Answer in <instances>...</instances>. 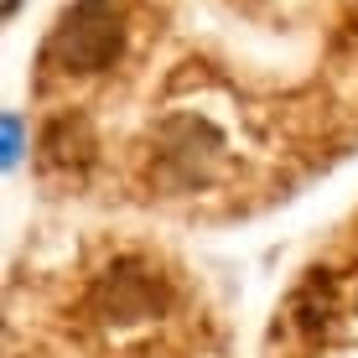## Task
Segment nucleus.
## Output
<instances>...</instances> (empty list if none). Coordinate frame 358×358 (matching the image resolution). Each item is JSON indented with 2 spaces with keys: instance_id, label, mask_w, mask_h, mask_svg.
Returning a JSON list of instances; mask_svg holds the SVG:
<instances>
[{
  "instance_id": "1",
  "label": "nucleus",
  "mask_w": 358,
  "mask_h": 358,
  "mask_svg": "<svg viewBox=\"0 0 358 358\" xmlns=\"http://www.w3.org/2000/svg\"><path fill=\"white\" fill-rule=\"evenodd\" d=\"M125 47V16L115 0H73L42 42V68L57 73H99Z\"/></svg>"
},
{
  "instance_id": "2",
  "label": "nucleus",
  "mask_w": 358,
  "mask_h": 358,
  "mask_svg": "<svg viewBox=\"0 0 358 358\" xmlns=\"http://www.w3.org/2000/svg\"><path fill=\"white\" fill-rule=\"evenodd\" d=\"M218 156H224V141L213 135L208 120H171L156 135V171L171 187H203V182H213Z\"/></svg>"
},
{
  "instance_id": "3",
  "label": "nucleus",
  "mask_w": 358,
  "mask_h": 358,
  "mask_svg": "<svg viewBox=\"0 0 358 358\" xmlns=\"http://www.w3.org/2000/svg\"><path fill=\"white\" fill-rule=\"evenodd\" d=\"M166 301L162 280L151 275V270L141 265H115L109 275H99L94 286V312L104 317V322H141V317H156Z\"/></svg>"
},
{
  "instance_id": "4",
  "label": "nucleus",
  "mask_w": 358,
  "mask_h": 358,
  "mask_svg": "<svg viewBox=\"0 0 358 358\" xmlns=\"http://www.w3.org/2000/svg\"><path fill=\"white\" fill-rule=\"evenodd\" d=\"M99 141H94V125L83 115H57L42 125V141H36V162L42 171H83L94 162Z\"/></svg>"
},
{
  "instance_id": "5",
  "label": "nucleus",
  "mask_w": 358,
  "mask_h": 358,
  "mask_svg": "<svg viewBox=\"0 0 358 358\" xmlns=\"http://www.w3.org/2000/svg\"><path fill=\"white\" fill-rule=\"evenodd\" d=\"M16 162H21V120L6 115V166H16Z\"/></svg>"
},
{
  "instance_id": "6",
  "label": "nucleus",
  "mask_w": 358,
  "mask_h": 358,
  "mask_svg": "<svg viewBox=\"0 0 358 358\" xmlns=\"http://www.w3.org/2000/svg\"><path fill=\"white\" fill-rule=\"evenodd\" d=\"M10 10H16V0H6V16H10Z\"/></svg>"
}]
</instances>
